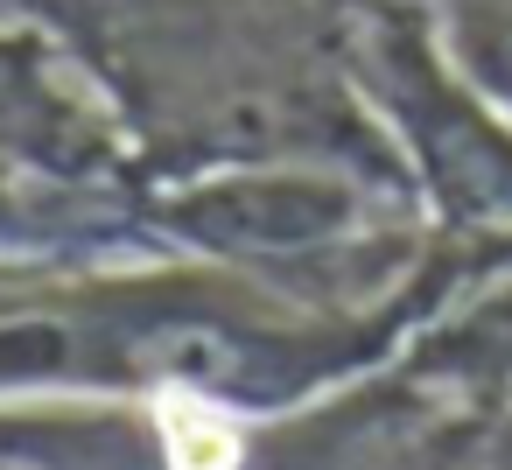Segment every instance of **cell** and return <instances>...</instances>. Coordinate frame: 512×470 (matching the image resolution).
I'll return each mask as SVG.
<instances>
[{"label":"cell","mask_w":512,"mask_h":470,"mask_svg":"<svg viewBox=\"0 0 512 470\" xmlns=\"http://www.w3.org/2000/svg\"><path fill=\"white\" fill-rule=\"evenodd\" d=\"M365 78L449 218H512V134L484 113V92L442 64L428 22L400 0L365 22Z\"/></svg>","instance_id":"6da1fadb"},{"label":"cell","mask_w":512,"mask_h":470,"mask_svg":"<svg viewBox=\"0 0 512 470\" xmlns=\"http://www.w3.org/2000/svg\"><path fill=\"white\" fill-rule=\"evenodd\" d=\"M0 155H29L57 176H85L113 155L99 120L50 78V57L29 36H0Z\"/></svg>","instance_id":"3957f363"},{"label":"cell","mask_w":512,"mask_h":470,"mask_svg":"<svg viewBox=\"0 0 512 470\" xmlns=\"http://www.w3.org/2000/svg\"><path fill=\"white\" fill-rule=\"evenodd\" d=\"M183 239L225 246V253H302L351 225V190L330 176H288V169H239L190 183L162 211Z\"/></svg>","instance_id":"7a4b0ae2"},{"label":"cell","mask_w":512,"mask_h":470,"mask_svg":"<svg viewBox=\"0 0 512 470\" xmlns=\"http://www.w3.org/2000/svg\"><path fill=\"white\" fill-rule=\"evenodd\" d=\"M449 43L463 78L512 106V0H449Z\"/></svg>","instance_id":"277c9868"}]
</instances>
